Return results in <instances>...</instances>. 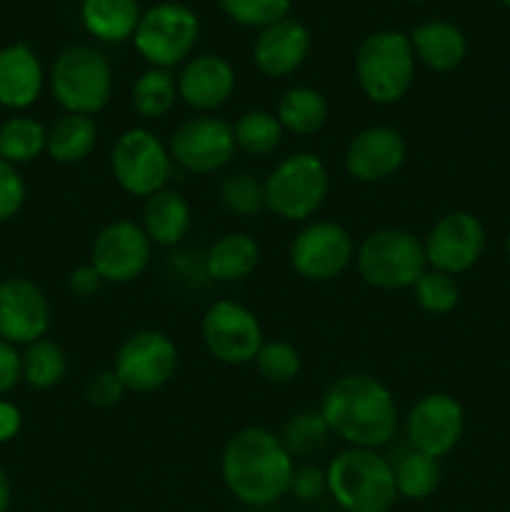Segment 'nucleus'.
Wrapping results in <instances>:
<instances>
[{
  "instance_id": "4",
  "label": "nucleus",
  "mask_w": 510,
  "mask_h": 512,
  "mask_svg": "<svg viewBox=\"0 0 510 512\" xmlns=\"http://www.w3.org/2000/svg\"><path fill=\"white\" fill-rule=\"evenodd\" d=\"M355 78L373 103H398L415 78V53L408 35L395 30L368 35L355 55Z\"/></svg>"
},
{
  "instance_id": "34",
  "label": "nucleus",
  "mask_w": 510,
  "mask_h": 512,
  "mask_svg": "<svg viewBox=\"0 0 510 512\" xmlns=\"http://www.w3.org/2000/svg\"><path fill=\"white\" fill-rule=\"evenodd\" d=\"M253 363L258 368L260 378L275 385H285L298 378L303 360H300L295 345H290L288 340H265Z\"/></svg>"
},
{
  "instance_id": "22",
  "label": "nucleus",
  "mask_w": 510,
  "mask_h": 512,
  "mask_svg": "<svg viewBox=\"0 0 510 512\" xmlns=\"http://www.w3.org/2000/svg\"><path fill=\"white\" fill-rule=\"evenodd\" d=\"M408 38L415 58L435 73L455 70L468 55V40L463 30L448 20H430V23L418 25Z\"/></svg>"
},
{
  "instance_id": "3",
  "label": "nucleus",
  "mask_w": 510,
  "mask_h": 512,
  "mask_svg": "<svg viewBox=\"0 0 510 512\" xmlns=\"http://www.w3.org/2000/svg\"><path fill=\"white\" fill-rule=\"evenodd\" d=\"M325 478L328 495L345 512H388L398 500L393 463L378 450H343L328 463Z\"/></svg>"
},
{
  "instance_id": "11",
  "label": "nucleus",
  "mask_w": 510,
  "mask_h": 512,
  "mask_svg": "<svg viewBox=\"0 0 510 512\" xmlns=\"http://www.w3.org/2000/svg\"><path fill=\"white\" fill-rule=\"evenodd\" d=\"M203 343L218 363L248 365L263 340L258 315L235 300H218L203 315Z\"/></svg>"
},
{
  "instance_id": "28",
  "label": "nucleus",
  "mask_w": 510,
  "mask_h": 512,
  "mask_svg": "<svg viewBox=\"0 0 510 512\" xmlns=\"http://www.w3.org/2000/svg\"><path fill=\"white\" fill-rule=\"evenodd\" d=\"M178 100V83L163 68H150L130 88V103L143 118H163Z\"/></svg>"
},
{
  "instance_id": "30",
  "label": "nucleus",
  "mask_w": 510,
  "mask_h": 512,
  "mask_svg": "<svg viewBox=\"0 0 510 512\" xmlns=\"http://www.w3.org/2000/svg\"><path fill=\"white\" fill-rule=\"evenodd\" d=\"M393 470L395 488H398L400 498L428 500L440 488L438 460L428 458L423 453L408 450L405 455H400L398 463H393Z\"/></svg>"
},
{
  "instance_id": "39",
  "label": "nucleus",
  "mask_w": 510,
  "mask_h": 512,
  "mask_svg": "<svg viewBox=\"0 0 510 512\" xmlns=\"http://www.w3.org/2000/svg\"><path fill=\"white\" fill-rule=\"evenodd\" d=\"M25 203V183L15 165L5 163L0 158V223L18 215V210Z\"/></svg>"
},
{
  "instance_id": "2",
  "label": "nucleus",
  "mask_w": 510,
  "mask_h": 512,
  "mask_svg": "<svg viewBox=\"0 0 510 512\" xmlns=\"http://www.w3.org/2000/svg\"><path fill=\"white\" fill-rule=\"evenodd\" d=\"M320 415L350 448L378 450L398 433V405L388 385L365 373L343 375L325 390Z\"/></svg>"
},
{
  "instance_id": "44",
  "label": "nucleus",
  "mask_w": 510,
  "mask_h": 512,
  "mask_svg": "<svg viewBox=\"0 0 510 512\" xmlns=\"http://www.w3.org/2000/svg\"><path fill=\"white\" fill-rule=\"evenodd\" d=\"M10 500H13V485H10L8 473L0 468V512H8Z\"/></svg>"
},
{
  "instance_id": "10",
  "label": "nucleus",
  "mask_w": 510,
  "mask_h": 512,
  "mask_svg": "<svg viewBox=\"0 0 510 512\" xmlns=\"http://www.w3.org/2000/svg\"><path fill=\"white\" fill-rule=\"evenodd\" d=\"M178 368V348L158 330H140L115 353V375L130 393H153L170 383Z\"/></svg>"
},
{
  "instance_id": "15",
  "label": "nucleus",
  "mask_w": 510,
  "mask_h": 512,
  "mask_svg": "<svg viewBox=\"0 0 510 512\" xmlns=\"http://www.w3.org/2000/svg\"><path fill=\"white\" fill-rule=\"evenodd\" d=\"M153 253V243L143 225L133 220H113L93 240L90 265L100 273L103 283L125 285L145 273Z\"/></svg>"
},
{
  "instance_id": "47",
  "label": "nucleus",
  "mask_w": 510,
  "mask_h": 512,
  "mask_svg": "<svg viewBox=\"0 0 510 512\" xmlns=\"http://www.w3.org/2000/svg\"><path fill=\"white\" fill-rule=\"evenodd\" d=\"M463 512H468V510H463Z\"/></svg>"
},
{
  "instance_id": "27",
  "label": "nucleus",
  "mask_w": 510,
  "mask_h": 512,
  "mask_svg": "<svg viewBox=\"0 0 510 512\" xmlns=\"http://www.w3.org/2000/svg\"><path fill=\"white\" fill-rule=\"evenodd\" d=\"M328 100L320 90L308 88V85H298V88H290L288 93L280 98L278 103V123L283 125V130L293 135H315L325 128L328 123Z\"/></svg>"
},
{
  "instance_id": "24",
  "label": "nucleus",
  "mask_w": 510,
  "mask_h": 512,
  "mask_svg": "<svg viewBox=\"0 0 510 512\" xmlns=\"http://www.w3.org/2000/svg\"><path fill=\"white\" fill-rule=\"evenodd\" d=\"M260 248L248 233H225L210 245L208 255H205V273L220 283H235L243 280L258 268Z\"/></svg>"
},
{
  "instance_id": "8",
  "label": "nucleus",
  "mask_w": 510,
  "mask_h": 512,
  "mask_svg": "<svg viewBox=\"0 0 510 512\" xmlns=\"http://www.w3.org/2000/svg\"><path fill=\"white\" fill-rule=\"evenodd\" d=\"M200 35V20L180 3H158L140 15L135 48L153 68H173L193 53Z\"/></svg>"
},
{
  "instance_id": "29",
  "label": "nucleus",
  "mask_w": 510,
  "mask_h": 512,
  "mask_svg": "<svg viewBox=\"0 0 510 512\" xmlns=\"http://www.w3.org/2000/svg\"><path fill=\"white\" fill-rule=\"evenodd\" d=\"M48 130L28 115H15L0 125V158L10 165L30 163L45 150Z\"/></svg>"
},
{
  "instance_id": "14",
  "label": "nucleus",
  "mask_w": 510,
  "mask_h": 512,
  "mask_svg": "<svg viewBox=\"0 0 510 512\" xmlns=\"http://www.w3.org/2000/svg\"><path fill=\"white\" fill-rule=\"evenodd\" d=\"M465 430V410L453 395H423L405 418V440L410 450L428 458H445L460 443Z\"/></svg>"
},
{
  "instance_id": "16",
  "label": "nucleus",
  "mask_w": 510,
  "mask_h": 512,
  "mask_svg": "<svg viewBox=\"0 0 510 512\" xmlns=\"http://www.w3.org/2000/svg\"><path fill=\"white\" fill-rule=\"evenodd\" d=\"M423 248L430 268L455 278L480 260L485 250V228L473 213L455 210L430 228Z\"/></svg>"
},
{
  "instance_id": "42",
  "label": "nucleus",
  "mask_w": 510,
  "mask_h": 512,
  "mask_svg": "<svg viewBox=\"0 0 510 512\" xmlns=\"http://www.w3.org/2000/svg\"><path fill=\"white\" fill-rule=\"evenodd\" d=\"M68 285H70V290L78 295V298H90V295H95L100 290L103 278H100L98 270L88 263V265H78V268L70 273Z\"/></svg>"
},
{
  "instance_id": "45",
  "label": "nucleus",
  "mask_w": 510,
  "mask_h": 512,
  "mask_svg": "<svg viewBox=\"0 0 510 512\" xmlns=\"http://www.w3.org/2000/svg\"><path fill=\"white\" fill-rule=\"evenodd\" d=\"M505 253H508V260H510V230H508V238H505Z\"/></svg>"
},
{
  "instance_id": "25",
  "label": "nucleus",
  "mask_w": 510,
  "mask_h": 512,
  "mask_svg": "<svg viewBox=\"0 0 510 512\" xmlns=\"http://www.w3.org/2000/svg\"><path fill=\"white\" fill-rule=\"evenodd\" d=\"M80 18L85 30L103 43L133 38L140 23L138 0H83Z\"/></svg>"
},
{
  "instance_id": "18",
  "label": "nucleus",
  "mask_w": 510,
  "mask_h": 512,
  "mask_svg": "<svg viewBox=\"0 0 510 512\" xmlns=\"http://www.w3.org/2000/svg\"><path fill=\"white\" fill-rule=\"evenodd\" d=\"M408 158L405 138L388 125H373L355 135L345 148V170L360 183H380L403 168Z\"/></svg>"
},
{
  "instance_id": "41",
  "label": "nucleus",
  "mask_w": 510,
  "mask_h": 512,
  "mask_svg": "<svg viewBox=\"0 0 510 512\" xmlns=\"http://www.w3.org/2000/svg\"><path fill=\"white\" fill-rule=\"evenodd\" d=\"M23 378V355H18L15 345L0 340V395L10 393Z\"/></svg>"
},
{
  "instance_id": "13",
  "label": "nucleus",
  "mask_w": 510,
  "mask_h": 512,
  "mask_svg": "<svg viewBox=\"0 0 510 512\" xmlns=\"http://www.w3.org/2000/svg\"><path fill=\"white\" fill-rule=\"evenodd\" d=\"M355 248L348 230L333 220L305 225L290 243V265L300 278L325 283L343 273L353 260Z\"/></svg>"
},
{
  "instance_id": "46",
  "label": "nucleus",
  "mask_w": 510,
  "mask_h": 512,
  "mask_svg": "<svg viewBox=\"0 0 510 512\" xmlns=\"http://www.w3.org/2000/svg\"><path fill=\"white\" fill-rule=\"evenodd\" d=\"M500 3H503V5H505V8H508V10H510V0H500Z\"/></svg>"
},
{
  "instance_id": "5",
  "label": "nucleus",
  "mask_w": 510,
  "mask_h": 512,
  "mask_svg": "<svg viewBox=\"0 0 510 512\" xmlns=\"http://www.w3.org/2000/svg\"><path fill=\"white\" fill-rule=\"evenodd\" d=\"M360 278L380 290H405L428 270L423 240L403 228L370 233L355 253Z\"/></svg>"
},
{
  "instance_id": "9",
  "label": "nucleus",
  "mask_w": 510,
  "mask_h": 512,
  "mask_svg": "<svg viewBox=\"0 0 510 512\" xmlns=\"http://www.w3.org/2000/svg\"><path fill=\"white\" fill-rule=\"evenodd\" d=\"M113 178L125 193L135 198H150L165 188L173 173V158L168 148L145 128H130L115 140L110 153Z\"/></svg>"
},
{
  "instance_id": "40",
  "label": "nucleus",
  "mask_w": 510,
  "mask_h": 512,
  "mask_svg": "<svg viewBox=\"0 0 510 512\" xmlns=\"http://www.w3.org/2000/svg\"><path fill=\"white\" fill-rule=\"evenodd\" d=\"M328 493V478L325 470L318 465H300L295 468L293 480H290V495L300 503H315Z\"/></svg>"
},
{
  "instance_id": "43",
  "label": "nucleus",
  "mask_w": 510,
  "mask_h": 512,
  "mask_svg": "<svg viewBox=\"0 0 510 512\" xmlns=\"http://www.w3.org/2000/svg\"><path fill=\"white\" fill-rule=\"evenodd\" d=\"M20 430V410L8 400H0V443H8Z\"/></svg>"
},
{
  "instance_id": "21",
  "label": "nucleus",
  "mask_w": 510,
  "mask_h": 512,
  "mask_svg": "<svg viewBox=\"0 0 510 512\" xmlns=\"http://www.w3.org/2000/svg\"><path fill=\"white\" fill-rule=\"evenodd\" d=\"M43 90V65L25 43L0 50V105L10 110L30 108Z\"/></svg>"
},
{
  "instance_id": "38",
  "label": "nucleus",
  "mask_w": 510,
  "mask_h": 512,
  "mask_svg": "<svg viewBox=\"0 0 510 512\" xmlns=\"http://www.w3.org/2000/svg\"><path fill=\"white\" fill-rule=\"evenodd\" d=\"M128 393L125 385L120 383V378L115 375V370H98L88 378L85 383V398L95 408H115V405L123 400V395Z\"/></svg>"
},
{
  "instance_id": "23",
  "label": "nucleus",
  "mask_w": 510,
  "mask_h": 512,
  "mask_svg": "<svg viewBox=\"0 0 510 512\" xmlns=\"http://www.w3.org/2000/svg\"><path fill=\"white\" fill-rule=\"evenodd\" d=\"M190 228V205L178 190H158L145 200L143 230L153 245H178Z\"/></svg>"
},
{
  "instance_id": "26",
  "label": "nucleus",
  "mask_w": 510,
  "mask_h": 512,
  "mask_svg": "<svg viewBox=\"0 0 510 512\" xmlns=\"http://www.w3.org/2000/svg\"><path fill=\"white\" fill-rule=\"evenodd\" d=\"M98 140V123L93 115L65 113L45 135V150L60 165H75L88 158Z\"/></svg>"
},
{
  "instance_id": "35",
  "label": "nucleus",
  "mask_w": 510,
  "mask_h": 512,
  "mask_svg": "<svg viewBox=\"0 0 510 512\" xmlns=\"http://www.w3.org/2000/svg\"><path fill=\"white\" fill-rule=\"evenodd\" d=\"M220 203L225 210L235 215H258L265 208V190L263 183L248 170L225 175L218 188Z\"/></svg>"
},
{
  "instance_id": "12",
  "label": "nucleus",
  "mask_w": 510,
  "mask_h": 512,
  "mask_svg": "<svg viewBox=\"0 0 510 512\" xmlns=\"http://www.w3.org/2000/svg\"><path fill=\"white\" fill-rule=\"evenodd\" d=\"M235 148L233 125L213 115H198L175 128L168 153L188 173L210 175L233 160Z\"/></svg>"
},
{
  "instance_id": "31",
  "label": "nucleus",
  "mask_w": 510,
  "mask_h": 512,
  "mask_svg": "<svg viewBox=\"0 0 510 512\" xmlns=\"http://www.w3.org/2000/svg\"><path fill=\"white\" fill-rule=\"evenodd\" d=\"M68 373L63 348L53 340H35L23 355V380L35 390H50Z\"/></svg>"
},
{
  "instance_id": "17",
  "label": "nucleus",
  "mask_w": 510,
  "mask_h": 512,
  "mask_svg": "<svg viewBox=\"0 0 510 512\" xmlns=\"http://www.w3.org/2000/svg\"><path fill=\"white\" fill-rule=\"evenodd\" d=\"M50 328V303L43 290L28 278L0 280V340L30 345Z\"/></svg>"
},
{
  "instance_id": "19",
  "label": "nucleus",
  "mask_w": 510,
  "mask_h": 512,
  "mask_svg": "<svg viewBox=\"0 0 510 512\" xmlns=\"http://www.w3.org/2000/svg\"><path fill=\"white\" fill-rule=\"evenodd\" d=\"M235 90V70L220 55H198L188 60L180 70L178 78V98L185 105L210 113V110L223 108Z\"/></svg>"
},
{
  "instance_id": "7",
  "label": "nucleus",
  "mask_w": 510,
  "mask_h": 512,
  "mask_svg": "<svg viewBox=\"0 0 510 512\" xmlns=\"http://www.w3.org/2000/svg\"><path fill=\"white\" fill-rule=\"evenodd\" d=\"M265 208L283 220H308L320 210L330 190V175L313 153H295L280 160L263 180Z\"/></svg>"
},
{
  "instance_id": "37",
  "label": "nucleus",
  "mask_w": 510,
  "mask_h": 512,
  "mask_svg": "<svg viewBox=\"0 0 510 512\" xmlns=\"http://www.w3.org/2000/svg\"><path fill=\"white\" fill-rule=\"evenodd\" d=\"M223 13L245 28H268L285 20L293 0H218Z\"/></svg>"
},
{
  "instance_id": "36",
  "label": "nucleus",
  "mask_w": 510,
  "mask_h": 512,
  "mask_svg": "<svg viewBox=\"0 0 510 512\" xmlns=\"http://www.w3.org/2000/svg\"><path fill=\"white\" fill-rule=\"evenodd\" d=\"M415 303L430 315H445L458 305L460 288L453 275L440 273V270H425L413 285Z\"/></svg>"
},
{
  "instance_id": "32",
  "label": "nucleus",
  "mask_w": 510,
  "mask_h": 512,
  "mask_svg": "<svg viewBox=\"0 0 510 512\" xmlns=\"http://www.w3.org/2000/svg\"><path fill=\"white\" fill-rule=\"evenodd\" d=\"M235 145L245 150L248 155L263 158V155L275 153V148L283 140V125L278 123L273 113L268 110H248L233 125Z\"/></svg>"
},
{
  "instance_id": "20",
  "label": "nucleus",
  "mask_w": 510,
  "mask_h": 512,
  "mask_svg": "<svg viewBox=\"0 0 510 512\" xmlns=\"http://www.w3.org/2000/svg\"><path fill=\"white\" fill-rule=\"evenodd\" d=\"M310 53V33L298 20H278L260 30L253 48L258 70L268 78H285L305 63Z\"/></svg>"
},
{
  "instance_id": "6",
  "label": "nucleus",
  "mask_w": 510,
  "mask_h": 512,
  "mask_svg": "<svg viewBox=\"0 0 510 512\" xmlns=\"http://www.w3.org/2000/svg\"><path fill=\"white\" fill-rule=\"evenodd\" d=\"M50 90L68 113L95 115L113 95V68L100 50L70 45L55 58Z\"/></svg>"
},
{
  "instance_id": "1",
  "label": "nucleus",
  "mask_w": 510,
  "mask_h": 512,
  "mask_svg": "<svg viewBox=\"0 0 510 512\" xmlns=\"http://www.w3.org/2000/svg\"><path fill=\"white\" fill-rule=\"evenodd\" d=\"M220 473L238 503L268 508L290 493L295 465L278 435L265 428H243L225 443Z\"/></svg>"
},
{
  "instance_id": "33",
  "label": "nucleus",
  "mask_w": 510,
  "mask_h": 512,
  "mask_svg": "<svg viewBox=\"0 0 510 512\" xmlns=\"http://www.w3.org/2000/svg\"><path fill=\"white\" fill-rule=\"evenodd\" d=\"M330 428L323 420L320 410H303L295 413L288 423L283 425V433L278 435L280 443L290 453V458H310V455L320 453L330 438Z\"/></svg>"
}]
</instances>
